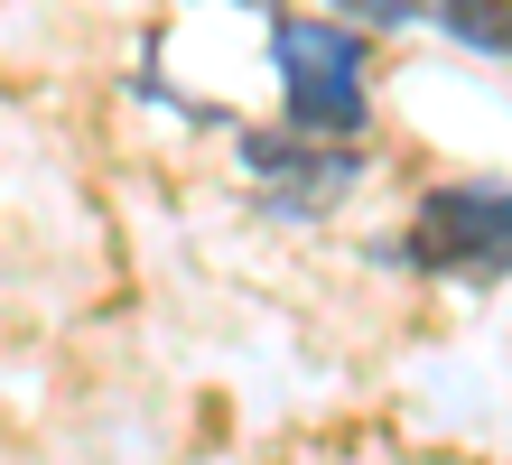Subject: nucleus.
Listing matches in <instances>:
<instances>
[{"label": "nucleus", "instance_id": "nucleus-1", "mask_svg": "<svg viewBox=\"0 0 512 465\" xmlns=\"http://www.w3.org/2000/svg\"><path fill=\"white\" fill-rule=\"evenodd\" d=\"M270 75L298 131L317 140H364L373 131V47L354 19H308V10H270Z\"/></svg>", "mask_w": 512, "mask_h": 465}, {"label": "nucleus", "instance_id": "nucleus-4", "mask_svg": "<svg viewBox=\"0 0 512 465\" xmlns=\"http://www.w3.org/2000/svg\"><path fill=\"white\" fill-rule=\"evenodd\" d=\"M438 38L485 56V66H512V0H429Z\"/></svg>", "mask_w": 512, "mask_h": 465}, {"label": "nucleus", "instance_id": "nucleus-2", "mask_svg": "<svg viewBox=\"0 0 512 465\" xmlns=\"http://www.w3.org/2000/svg\"><path fill=\"white\" fill-rule=\"evenodd\" d=\"M391 261H410V270H457V279H503V270H512V177L429 186L419 214H410V233L391 242Z\"/></svg>", "mask_w": 512, "mask_h": 465}, {"label": "nucleus", "instance_id": "nucleus-6", "mask_svg": "<svg viewBox=\"0 0 512 465\" xmlns=\"http://www.w3.org/2000/svg\"><path fill=\"white\" fill-rule=\"evenodd\" d=\"M243 10H289V0H243Z\"/></svg>", "mask_w": 512, "mask_h": 465}, {"label": "nucleus", "instance_id": "nucleus-5", "mask_svg": "<svg viewBox=\"0 0 512 465\" xmlns=\"http://www.w3.org/2000/svg\"><path fill=\"white\" fill-rule=\"evenodd\" d=\"M336 19H354L364 38H382V28H410V19H429V0H326Z\"/></svg>", "mask_w": 512, "mask_h": 465}, {"label": "nucleus", "instance_id": "nucleus-3", "mask_svg": "<svg viewBox=\"0 0 512 465\" xmlns=\"http://www.w3.org/2000/svg\"><path fill=\"white\" fill-rule=\"evenodd\" d=\"M233 149H243V168L280 205H298V214H326L336 196L364 186V149H354V140H317V131H298V121H289V131H243Z\"/></svg>", "mask_w": 512, "mask_h": 465}]
</instances>
